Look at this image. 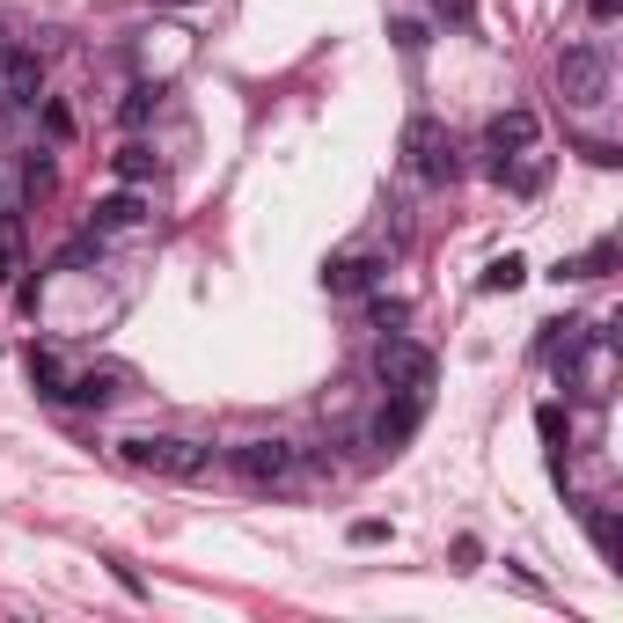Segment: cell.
I'll use <instances>...</instances> for the list:
<instances>
[{
  "instance_id": "obj_18",
  "label": "cell",
  "mask_w": 623,
  "mask_h": 623,
  "mask_svg": "<svg viewBox=\"0 0 623 623\" xmlns=\"http://www.w3.org/2000/svg\"><path fill=\"white\" fill-rule=\"evenodd\" d=\"M118 177L125 184H147V177H155V155H147V147H118Z\"/></svg>"
},
{
  "instance_id": "obj_8",
  "label": "cell",
  "mask_w": 623,
  "mask_h": 623,
  "mask_svg": "<svg viewBox=\"0 0 623 623\" xmlns=\"http://www.w3.org/2000/svg\"><path fill=\"white\" fill-rule=\"evenodd\" d=\"M37 89H44V67H37V52H8V73H0V103H37Z\"/></svg>"
},
{
  "instance_id": "obj_10",
  "label": "cell",
  "mask_w": 623,
  "mask_h": 623,
  "mask_svg": "<svg viewBox=\"0 0 623 623\" xmlns=\"http://www.w3.org/2000/svg\"><path fill=\"white\" fill-rule=\"evenodd\" d=\"M367 279H374V257H359V249H345V257L323 265V286H330V294H359Z\"/></svg>"
},
{
  "instance_id": "obj_3",
  "label": "cell",
  "mask_w": 623,
  "mask_h": 623,
  "mask_svg": "<svg viewBox=\"0 0 623 623\" xmlns=\"http://www.w3.org/2000/svg\"><path fill=\"white\" fill-rule=\"evenodd\" d=\"M374 374H382V389H389V396H426L433 389V353L418 338H382Z\"/></svg>"
},
{
  "instance_id": "obj_11",
  "label": "cell",
  "mask_w": 623,
  "mask_h": 623,
  "mask_svg": "<svg viewBox=\"0 0 623 623\" xmlns=\"http://www.w3.org/2000/svg\"><path fill=\"white\" fill-rule=\"evenodd\" d=\"M118 382H125V374H110V367L96 374V367H89V374H73V382H67V396H73V404H96V411H103V404H118V396H125Z\"/></svg>"
},
{
  "instance_id": "obj_6",
  "label": "cell",
  "mask_w": 623,
  "mask_h": 623,
  "mask_svg": "<svg viewBox=\"0 0 623 623\" xmlns=\"http://www.w3.org/2000/svg\"><path fill=\"white\" fill-rule=\"evenodd\" d=\"M535 140H543V118H535V110H498V118L484 125V147H492L498 161H514V155H528Z\"/></svg>"
},
{
  "instance_id": "obj_15",
  "label": "cell",
  "mask_w": 623,
  "mask_h": 623,
  "mask_svg": "<svg viewBox=\"0 0 623 623\" xmlns=\"http://www.w3.org/2000/svg\"><path fill=\"white\" fill-rule=\"evenodd\" d=\"M30 382H37V396H67V367L52 353H30Z\"/></svg>"
},
{
  "instance_id": "obj_24",
  "label": "cell",
  "mask_w": 623,
  "mask_h": 623,
  "mask_svg": "<svg viewBox=\"0 0 623 623\" xmlns=\"http://www.w3.org/2000/svg\"><path fill=\"white\" fill-rule=\"evenodd\" d=\"M587 16H594V22H616V16H623V0H587Z\"/></svg>"
},
{
  "instance_id": "obj_17",
  "label": "cell",
  "mask_w": 623,
  "mask_h": 623,
  "mask_svg": "<svg viewBox=\"0 0 623 623\" xmlns=\"http://www.w3.org/2000/svg\"><path fill=\"white\" fill-rule=\"evenodd\" d=\"M155 103H161V89H155V81L125 89V125H147V118H155Z\"/></svg>"
},
{
  "instance_id": "obj_23",
  "label": "cell",
  "mask_w": 623,
  "mask_h": 623,
  "mask_svg": "<svg viewBox=\"0 0 623 623\" xmlns=\"http://www.w3.org/2000/svg\"><path fill=\"white\" fill-rule=\"evenodd\" d=\"M44 125H52V140H67V132H73V118H67V103H44Z\"/></svg>"
},
{
  "instance_id": "obj_20",
  "label": "cell",
  "mask_w": 623,
  "mask_h": 623,
  "mask_svg": "<svg viewBox=\"0 0 623 623\" xmlns=\"http://www.w3.org/2000/svg\"><path fill=\"white\" fill-rule=\"evenodd\" d=\"M359 543V551H374V543H389V521H353V528H345Z\"/></svg>"
},
{
  "instance_id": "obj_5",
  "label": "cell",
  "mask_w": 623,
  "mask_h": 623,
  "mask_svg": "<svg viewBox=\"0 0 623 623\" xmlns=\"http://www.w3.org/2000/svg\"><path fill=\"white\" fill-rule=\"evenodd\" d=\"M404 155H411V169H418L426 184H455V140L441 132V118H411Z\"/></svg>"
},
{
  "instance_id": "obj_19",
  "label": "cell",
  "mask_w": 623,
  "mask_h": 623,
  "mask_svg": "<svg viewBox=\"0 0 623 623\" xmlns=\"http://www.w3.org/2000/svg\"><path fill=\"white\" fill-rule=\"evenodd\" d=\"M16 257H22V235H16V220H0V279L16 271Z\"/></svg>"
},
{
  "instance_id": "obj_2",
  "label": "cell",
  "mask_w": 623,
  "mask_h": 623,
  "mask_svg": "<svg viewBox=\"0 0 623 623\" xmlns=\"http://www.w3.org/2000/svg\"><path fill=\"white\" fill-rule=\"evenodd\" d=\"M228 469L249 484V492H286V484L301 477V455H294V441H235Z\"/></svg>"
},
{
  "instance_id": "obj_1",
  "label": "cell",
  "mask_w": 623,
  "mask_h": 623,
  "mask_svg": "<svg viewBox=\"0 0 623 623\" xmlns=\"http://www.w3.org/2000/svg\"><path fill=\"white\" fill-rule=\"evenodd\" d=\"M118 455L132 469H155V477H177V484H191V477L214 469V447L184 441V433H132V441H118Z\"/></svg>"
},
{
  "instance_id": "obj_14",
  "label": "cell",
  "mask_w": 623,
  "mask_h": 623,
  "mask_svg": "<svg viewBox=\"0 0 623 623\" xmlns=\"http://www.w3.org/2000/svg\"><path fill=\"white\" fill-rule=\"evenodd\" d=\"M521 279H528V265H521V257H514V249H506V257H492V265H484V294H514V286Z\"/></svg>"
},
{
  "instance_id": "obj_13",
  "label": "cell",
  "mask_w": 623,
  "mask_h": 623,
  "mask_svg": "<svg viewBox=\"0 0 623 623\" xmlns=\"http://www.w3.org/2000/svg\"><path fill=\"white\" fill-rule=\"evenodd\" d=\"M535 433L551 441V455H557V477H565V441H572V418H565L557 404H543V411H535Z\"/></svg>"
},
{
  "instance_id": "obj_16",
  "label": "cell",
  "mask_w": 623,
  "mask_h": 623,
  "mask_svg": "<svg viewBox=\"0 0 623 623\" xmlns=\"http://www.w3.org/2000/svg\"><path fill=\"white\" fill-rule=\"evenodd\" d=\"M587 528H594V551L616 565V514H609V506H587Z\"/></svg>"
},
{
  "instance_id": "obj_12",
  "label": "cell",
  "mask_w": 623,
  "mask_h": 623,
  "mask_svg": "<svg viewBox=\"0 0 623 623\" xmlns=\"http://www.w3.org/2000/svg\"><path fill=\"white\" fill-rule=\"evenodd\" d=\"M616 271V243H594L587 257H572V265H557V279H609Z\"/></svg>"
},
{
  "instance_id": "obj_4",
  "label": "cell",
  "mask_w": 623,
  "mask_h": 623,
  "mask_svg": "<svg viewBox=\"0 0 623 623\" xmlns=\"http://www.w3.org/2000/svg\"><path fill=\"white\" fill-rule=\"evenodd\" d=\"M557 89H565V103H602L609 96V52L602 44H565L557 52Z\"/></svg>"
},
{
  "instance_id": "obj_7",
  "label": "cell",
  "mask_w": 623,
  "mask_h": 623,
  "mask_svg": "<svg viewBox=\"0 0 623 623\" xmlns=\"http://www.w3.org/2000/svg\"><path fill=\"white\" fill-rule=\"evenodd\" d=\"M418 411H426V396H396V404H382V418H374V447H404L411 433H418Z\"/></svg>"
},
{
  "instance_id": "obj_21",
  "label": "cell",
  "mask_w": 623,
  "mask_h": 623,
  "mask_svg": "<svg viewBox=\"0 0 623 623\" xmlns=\"http://www.w3.org/2000/svg\"><path fill=\"white\" fill-rule=\"evenodd\" d=\"M433 8H441V22H455V30H469V22H477V8H469V0H433Z\"/></svg>"
},
{
  "instance_id": "obj_22",
  "label": "cell",
  "mask_w": 623,
  "mask_h": 623,
  "mask_svg": "<svg viewBox=\"0 0 623 623\" xmlns=\"http://www.w3.org/2000/svg\"><path fill=\"white\" fill-rule=\"evenodd\" d=\"M22 184H30V198H44V191H52V161H30V169H22Z\"/></svg>"
},
{
  "instance_id": "obj_9",
  "label": "cell",
  "mask_w": 623,
  "mask_h": 623,
  "mask_svg": "<svg viewBox=\"0 0 623 623\" xmlns=\"http://www.w3.org/2000/svg\"><path fill=\"white\" fill-rule=\"evenodd\" d=\"M147 220V206H140V191H118V198H103L89 214V235H118V228H140Z\"/></svg>"
},
{
  "instance_id": "obj_25",
  "label": "cell",
  "mask_w": 623,
  "mask_h": 623,
  "mask_svg": "<svg viewBox=\"0 0 623 623\" xmlns=\"http://www.w3.org/2000/svg\"><path fill=\"white\" fill-rule=\"evenodd\" d=\"M161 8H191V0H161Z\"/></svg>"
}]
</instances>
